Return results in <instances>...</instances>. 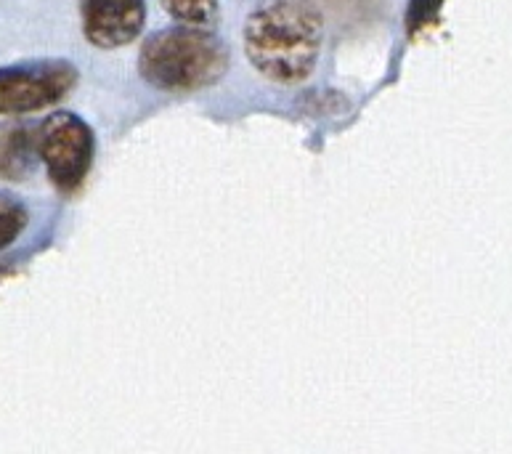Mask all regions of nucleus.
<instances>
[{"instance_id":"nucleus-8","label":"nucleus","mask_w":512,"mask_h":454,"mask_svg":"<svg viewBox=\"0 0 512 454\" xmlns=\"http://www.w3.org/2000/svg\"><path fill=\"white\" fill-rule=\"evenodd\" d=\"M24 226H27V208L11 194H0V250L16 242Z\"/></svg>"},{"instance_id":"nucleus-5","label":"nucleus","mask_w":512,"mask_h":454,"mask_svg":"<svg viewBox=\"0 0 512 454\" xmlns=\"http://www.w3.org/2000/svg\"><path fill=\"white\" fill-rule=\"evenodd\" d=\"M85 38L99 48H120L144 30V0H80Z\"/></svg>"},{"instance_id":"nucleus-6","label":"nucleus","mask_w":512,"mask_h":454,"mask_svg":"<svg viewBox=\"0 0 512 454\" xmlns=\"http://www.w3.org/2000/svg\"><path fill=\"white\" fill-rule=\"evenodd\" d=\"M38 154V131L27 125H0V181H22L32 173Z\"/></svg>"},{"instance_id":"nucleus-3","label":"nucleus","mask_w":512,"mask_h":454,"mask_svg":"<svg viewBox=\"0 0 512 454\" xmlns=\"http://www.w3.org/2000/svg\"><path fill=\"white\" fill-rule=\"evenodd\" d=\"M38 154L56 189L75 192L91 170V128L72 112H56L38 128Z\"/></svg>"},{"instance_id":"nucleus-7","label":"nucleus","mask_w":512,"mask_h":454,"mask_svg":"<svg viewBox=\"0 0 512 454\" xmlns=\"http://www.w3.org/2000/svg\"><path fill=\"white\" fill-rule=\"evenodd\" d=\"M162 8L178 24L199 27V30H205L218 19V0H162Z\"/></svg>"},{"instance_id":"nucleus-1","label":"nucleus","mask_w":512,"mask_h":454,"mask_svg":"<svg viewBox=\"0 0 512 454\" xmlns=\"http://www.w3.org/2000/svg\"><path fill=\"white\" fill-rule=\"evenodd\" d=\"M321 14L308 0H263L245 24V51L255 70L279 85L303 83L321 51Z\"/></svg>"},{"instance_id":"nucleus-9","label":"nucleus","mask_w":512,"mask_h":454,"mask_svg":"<svg viewBox=\"0 0 512 454\" xmlns=\"http://www.w3.org/2000/svg\"><path fill=\"white\" fill-rule=\"evenodd\" d=\"M441 6H444V0H409V8H406V30H409V35H417L428 24L436 22Z\"/></svg>"},{"instance_id":"nucleus-2","label":"nucleus","mask_w":512,"mask_h":454,"mask_svg":"<svg viewBox=\"0 0 512 454\" xmlns=\"http://www.w3.org/2000/svg\"><path fill=\"white\" fill-rule=\"evenodd\" d=\"M226 67L229 51L221 40L186 24L154 32L138 56L144 80L160 91H199L218 83Z\"/></svg>"},{"instance_id":"nucleus-4","label":"nucleus","mask_w":512,"mask_h":454,"mask_svg":"<svg viewBox=\"0 0 512 454\" xmlns=\"http://www.w3.org/2000/svg\"><path fill=\"white\" fill-rule=\"evenodd\" d=\"M77 83V70L64 59L27 62L0 70V115H24L62 101Z\"/></svg>"}]
</instances>
